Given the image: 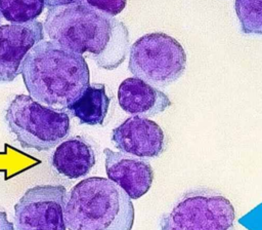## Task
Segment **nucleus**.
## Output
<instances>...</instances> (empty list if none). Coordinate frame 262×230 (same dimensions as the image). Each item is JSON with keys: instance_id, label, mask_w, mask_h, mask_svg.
I'll return each instance as SVG.
<instances>
[{"instance_id": "6e6552de", "label": "nucleus", "mask_w": 262, "mask_h": 230, "mask_svg": "<svg viewBox=\"0 0 262 230\" xmlns=\"http://www.w3.org/2000/svg\"><path fill=\"white\" fill-rule=\"evenodd\" d=\"M41 40L44 25L38 21L0 26V82L15 79L26 54Z\"/></svg>"}, {"instance_id": "1a4fd4ad", "label": "nucleus", "mask_w": 262, "mask_h": 230, "mask_svg": "<svg viewBox=\"0 0 262 230\" xmlns=\"http://www.w3.org/2000/svg\"><path fill=\"white\" fill-rule=\"evenodd\" d=\"M112 141L119 151L140 158L159 157L167 147L161 126L140 116H132L114 128Z\"/></svg>"}, {"instance_id": "39448f33", "label": "nucleus", "mask_w": 262, "mask_h": 230, "mask_svg": "<svg viewBox=\"0 0 262 230\" xmlns=\"http://www.w3.org/2000/svg\"><path fill=\"white\" fill-rule=\"evenodd\" d=\"M186 54L173 37L157 32L143 35L130 47L129 71L155 87H166L184 73Z\"/></svg>"}, {"instance_id": "f257e3e1", "label": "nucleus", "mask_w": 262, "mask_h": 230, "mask_svg": "<svg viewBox=\"0 0 262 230\" xmlns=\"http://www.w3.org/2000/svg\"><path fill=\"white\" fill-rule=\"evenodd\" d=\"M44 29L50 40L80 54L89 52L105 70L119 67L129 48L127 27L87 2L49 8Z\"/></svg>"}, {"instance_id": "f03ea898", "label": "nucleus", "mask_w": 262, "mask_h": 230, "mask_svg": "<svg viewBox=\"0 0 262 230\" xmlns=\"http://www.w3.org/2000/svg\"><path fill=\"white\" fill-rule=\"evenodd\" d=\"M30 95L51 109L64 111L90 85L85 57L52 40H41L19 68Z\"/></svg>"}, {"instance_id": "4468645a", "label": "nucleus", "mask_w": 262, "mask_h": 230, "mask_svg": "<svg viewBox=\"0 0 262 230\" xmlns=\"http://www.w3.org/2000/svg\"><path fill=\"white\" fill-rule=\"evenodd\" d=\"M45 0H0V11L11 23H26L39 16Z\"/></svg>"}, {"instance_id": "2eb2a0df", "label": "nucleus", "mask_w": 262, "mask_h": 230, "mask_svg": "<svg viewBox=\"0 0 262 230\" xmlns=\"http://www.w3.org/2000/svg\"><path fill=\"white\" fill-rule=\"evenodd\" d=\"M234 7L242 31L262 35V0H235Z\"/></svg>"}, {"instance_id": "9b49d317", "label": "nucleus", "mask_w": 262, "mask_h": 230, "mask_svg": "<svg viewBox=\"0 0 262 230\" xmlns=\"http://www.w3.org/2000/svg\"><path fill=\"white\" fill-rule=\"evenodd\" d=\"M118 102L125 112L146 118L162 113L172 105L166 93L136 77L121 82Z\"/></svg>"}, {"instance_id": "6ab92c4d", "label": "nucleus", "mask_w": 262, "mask_h": 230, "mask_svg": "<svg viewBox=\"0 0 262 230\" xmlns=\"http://www.w3.org/2000/svg\"><path fill=\"white\" fill-rule=\"evenodd\" d=\"M2 13H1V11H0V25H1V22H2Z\"/></svg>"}, {"instance_id": "20e7f679", "label": "nucleus", "mask_w": 262, "mask_h": 230, "mask_svg": "<svg viewBox=\"0 0 262 230\" xmlns=\"http://www.w3.org/2000/svg\"><path fill=\"white\" fill-rule=\"evenodd\" d=\"M5 120L23 148L46 151L70 131V116L41 105L31 95L17 94L9 103Z\"/></svg>"}, {"instance_id": "f8f14e48", "label": "nucleus", "mask_w": 262, "mask_h": 230, "mask_svg": "<svg viewBox=\"0 0 262 230\" xmlns=\"http://www.w3.org/2000/svg\"><path fill=\"white\" fill-rule=\"evenodd\" d=\"M51 163L58 174L69 179H78L92 169L95 164V154L84 138L73 137L55 148Z\"/></svg>"}, {"instance_id": "9d476101", "label": "nucleus", "mask_w": 262, "mask_h": 230, "mask_svg": "<svg viewBox=\"0 0 262 230\" xmlns=\"http://www.w3.org/2000/svg\"><path fill=\"white\" fill-rule=\"evenodd\" d=\"M107 178L119 185L131 199L143 196L151 187L154 170L144 158L108 148L103 150Z\"/></svg>"}, {"instance_id": "0eeeda50", "label": "nucleus", "mask_w": 262, "mask_h": 230, "mask_svg": "<svg viewBox=\"0 0 262 230\" xmlns=\"http://www.w3.org/2000/svg\"><path fill=\"white\" fill-rule=\"evenodd\" d=\"M62 185H38L26 191L14 205V230H67Z\"/></svg>"}, {"instance_id": "f3484780", "label": "nucleus", "mask_w": 262, "mask_h": 230, "mask_svg": "<svg viewBox=\"0 0 262 230\" xmlns=\"http://www.w3.org/2000/svg\"><path fill=\"white\" fill-rule=\"evenodd\" d=\"M86 2V0H45V6L49 9L51 7L59 6V5H68L72 3H82Z\"/></svg>"}, {"instance_id": "ddd939ff", "label": "nucleus", "mask_w": 262, "mask_h": 230, "mask_svg": "<svg viewBox=\"0 0 262 230\" xmlns=\"http://www.w3.org/2000/svg\"><path fill=\"white\" fill-rule=\"evenodd\" d=\"M110 103L104 84L96 83L89 85L82 95L69 107L67 113L77 117L81 124L100 125L107 114Z\"/></svg>"}, {"instance_id": "dca6fc26", "label": "nucleus", "mask_w": 262, "mask_h": 230, "mask_svg": "<svg viewBox=\"0 0 262 230\" xmlns=\"http://www.w3.org/2000/svg\"><path fill=\"white\" fill-rule=\"evenodd\" d=\"M95 9L110 15H118L126 6L127 0H86Z\"/></svg>"}, {"instance_id": "7ed1b4c3", "label": "nucleus", "mask_w": 262, "mask_h": 230, "mask_svg": "<svg viewBox=\"0 0 262 230\" xmlns=\"http://www.w3.org/2000/svg\"><path fill=\"white\" fill-rule=\"evenodd\" d=\"M64 222L69 230H131L134 206L115 182L90 177L76 184L67 195Z\"/></svg>"}, {"instance_id": "423d86ee", "label": "nucleus", "mask_w": 262, "mask_h": 230, "mask_svg": "<svg viewBox=\"0 0 262 230\" xmlns=\"http://www.w3.org/2000/svg\"><path fill=\"white\" fill-rule=\"evenodd\" d=\"M235 212L222 194L199 188L184 193L160 220V230H234Z\"/></svg>"}, {"instance_id": "a211bd4d", "label": "nucleus", "mask_w": 262, "mask_h": 230, "mask_svg": "<svg viewBox=\"0 0 262 230\" xmlns=\"http://www.w3.org/2000/svg\"><path fill=\"white\" fill-rule=\"evenodd\" d=\"M0 230H14V225L8 221L7 214L0 210Z\"/></svg>"}]
</instances>
